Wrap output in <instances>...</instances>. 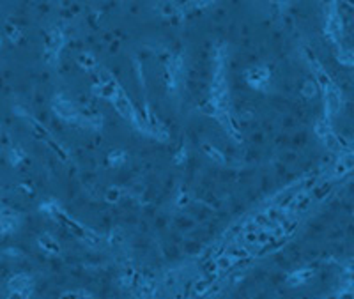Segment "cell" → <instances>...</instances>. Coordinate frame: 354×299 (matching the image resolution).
Returning <instances> with one entry per match:
<instances>
[{
	"label": "cell",
	"instance_id": "1",
	"mask_svg": "<svg viewBox=\"0 0 354 299\" xmlns=\"http://www.w3.org/2000/svg\"><path fill=\"white\" fill-rule=\"evenodd\" d=\"M246 81L254 85L255 89H266V85L270 81V71H268V68L255 66L250 71H246Z\"/></svg>",
	"mask_w": 354,
	"mask_h": 299
},
{
	"label": "cell",
	"instance_id": "2",
	"mask_svg": "<svg viewBox=\"0 0 354 299\" xmlns=\"http://www.w3.org/2000/svg\"><path fill=\"white\" fill-rule=\"evenodd\" d=\"M62 299H93V296L85 291H71L66 296H62Z\"/></svg>",
	"mask_w": 354,
	"mask_h": 299
},
{
	"label": "cell",
	"instance_id": "3",
	"mask_svg": "<svg viewBox=\"0 0 354 299\" xmlns=\"http://www.w3.org/2000/svg\"><path fill=\"white\" fill-rule=\"evenodd\" d=\"M78 62H80V64H82V68H93V66H94V57L88 55V53H84V55H80Z\"/></svg>",
	"mask_w": 354,
	"mask_h": 299
},
{
	"label": "cell",
	"instance_id": "4",
	"mask_svg": "<svg viewBox=\"0 0 354 299\" xmlns=\"http://www.w3.org/2000/svg\"><path fill=\"white\" fill-rule=\"evenodd\" d=\"M204 149H205V153L209 154L211 158L214 160V162H223V156H221V154L218 153V151L214 149V147H211V146H204Z\"/></svg>",
	"mask_w": 354,
	"mask_h": 299
},
{
	"label": "cell",
	"instance_id": "5",
	"mask_svg": "<svg viewBox=\"0 0 354 299\" xmlns=\"http://www.w3.org/2000/svg\"><path fill=\"white\" fill-rule=\"evenodd\" d=\"M121 198V190H117V188H112V190L106 193V200H110V202H117Z\"/></svg>",
	"mask_w": 354,
	"mask_h": 299
}]
</instances>
